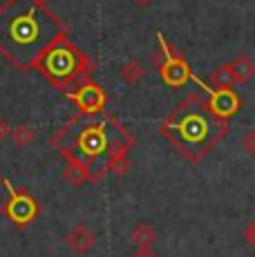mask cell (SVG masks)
<instances>
[{
  "mask_svg": "<svg viewBox=\"0 0 255 257\" xmlns=\"http://www.w3.org/2000/svg\"><path fill=\"white\" fill-rule=\"evenodd\" d=\"M242 148L246 155H253L255 157V130H248L242 135Z\"/></svg>",
  "mask_w": 255,
  "mask_h": 257,
  "instance_id": "obj_15",
  "label": "cell"
},
{
  "mask_svg": "<svg viewBox=\"0 0 255 257\" xmlns=\"http://www.w3.org/2000/svg\"><path fill=\"white\" fill-rule=\"evenodd\" d=\"M128 168H130V161H128V157H125V150L123 148H114V152H112V157H110V170L114 172V175H125Z\"/></svg>",
  "mask_w": 255,
  "mask_h": 257,
  "instance_id": "obj_13",
  "label": "cell"
},
{
  "mask_svg": "<svg viewBox=\"0 0 255 257\" xmlns=\"http://www.w3.org/2000/svg\"><path fill=\"white\" fill-rule=\"evenodd\" d=\"M228 67H230V72H233V76H235V83H244V81H248V78L255 76V63L251 61V58H246V56L235 58Z\"/></svg>",
  "mask_w": 255,
  "mask_h": 257,
  "instance_id": "obj_7",
  "label": "cell"
},
{
  "mask_svg": "<svg viewBox=\"0 0 255 257\" xmlns=\"http://www.w3.org/2000/svg\"><path fill=\"white\" fill-rule=\"evenodd\" d=\"M58 25L41 9L38 0H12L0 9V49L27 65L56 36Z\"/></svg>",
  "mask_w": 255,
  "mask_h": 257,
  "instance_id": "obj_1",
  "label": "cell"
},
{
  "mask_svg": "<svg viewBox=\"0 0 255 257\" xmlns=\"http://www.w3.org/2000/svg\"><path fill=\"white\" fill-rule=\"evenodd\" d=\"M130 257H159L153 250V246H137V250Z\"/></svg>",
  "mask_w": 255,
  "mask_h": 257,
  "instance_id": "obj_16",
  "label": "cell"
},
{
  "mask_svg": "<svg viewBox=\"0 0 255 257\" xmlns=\"http://www.w3.org/2000/svg\"><path fill=\"white\" fill-rule=\"evenodd\" d=\"M12 130H14V127L9 125L7 121H5V118H0V141L9 139V137H12Z\"/></svg>",
  "mask_w": 255,
  "mask_h": 257,
  "instance_id": "obj_17",
  "label": "cell"
},
{
  "mask_svg": "<svg viewBox=\"0 0 255 257\" xmlns=\"http://www.w3.org/2000/svg\"><path fill=\"white\" fill-rule=\"evenodd\" d=\"M76 101H78V105H81L83 110H99V107L103 105V94L99 92V87L85 85L81 92H78Z\"/></svg>",
  "mask_w": 255,
  "mask_h": 257,
  "instance_id": "obj_6",
  "label": "cell"
},
{
  "mask_svg": "<svg viewBox=\"0 0 255 257\" xmlns=\"http://www.w3.org/2000/svg\"><path fill=\"white\" fill-rule=\"evenodd\" d=\"M186 74H188V70H186V65L181 61H177V58H170V61L161 67V76H164L166 83H170V85H179V83H184Z\"/></svg>",
  "mask_w": 255,
  "mask_h": 257,
  "instance_id": "obj_5",
  "label": "cell"
},
{
  "mask_svg": "<svg viewBox=\"0 0 255 257\" xmlns=\"http://www.w3.org/2000/svg\"><path fill=\"white\" fill-rule=\"evenodd\" d=\"M45 70L56 78H63L74 72V54L70 49H52L45 56Z\"/></svg>",
  "mask_w": 255,
  "mask_h": 257,
  "instance_id": "obj_3",
  "label": "cell"
},
{
  "mask_svg": "<svg viewBox=\"0 0 255 257\" xmlns=\"http://www.w3.org/2000/svg\"><path fill=\"white\" fill-rule=\"evenodd\" d=\"M155 239H157V233H155V228L150 224H146V221H139V224L132 226L130 241L135 246H153Z\"/></svg>",
  "mask_w": 255,
  "mask_h": 257,
  "instance_id": "obj_4",
  "label": "cell"
},
{
  "mask_svg": "<svg viewBox=\"0 0 255 257\" xmlns=\"http://www.w3.org/2000/svg\"><path fill=\"white\" fill-rule=\"evenodd\" d=\"M244 239H246L251 246H255V221H253V224H248L246 233H244Z\"/></svg>",
  "mask_w": 255,
  "mask_h": 257,
  "instance_id": "obj_18",
  "label": "cell"
},
{
  "mask_svg": "<svg viewBox=\"0 0 255 257\" xmlns=\"http://www.w3.org/2000/svg\"><path fill=\"white\" fill-rule=\"evenodd\" d=\"M121 78H123V81L128 83V85H135V83H139L141 78H144V67L139 65V63L137 61H128V63H123V65H121Z\"/></svg>",
  "mask_w": 255,
  "mask_h": 257,
  "instance_id": "obj_9",
  "label": "cell"
},
{
  "mask_svg": "<svg viewBox=\"0 0 255 257\" xmlns=\"http://www.w3.org/2000/svg\"><path fill=\"white\" fill-rule=\"evenodd\" d=\"M63 179L72 186H81L87 179V170L78 161H70V164L63 168Z\"/></svg>",
  "mask_w": 255,
  "mask_h": 257,
  "instance_id": "obj_8",
  "label": "cell"
},
{
  "mask_svg": "<svg viewBox=\"0 0 255 257\" xmlns=\"http://www.w3.org/2000/svg\"><path fill=\"white\" fill-rule=\"evenodd\" d=\"M83 146L87 148V150H92V152H96L99 148L103 146V135L99 130H90L85 137H83Z\"/></svg>",
  "mask_w": 255,
  "mask_h": 257,
  "instance_id": "obj_14",
  "label": "cell"
},
{
  "mask_svg": "<svg viewBox=\"0 0 255 257\" xmlns=\"http://www.w3.org/2000/svg\"><path fill=\"white\" fill-rule=\"evenodd\" d=\"M9 139L14 141V146H18V148H25V146H29L34 139H36V132H34V127H29V125H16L12 130V137Z\"/></svg>",
  "mask_w": 255,
  "mask_h": 257,
  "instance_id": "obj_11",
  "label": "cell"
},
{
  "mask_svg": "<svg viewBox=\"0 0 255 257\" xmlns=\"http://www.w3.org/2000/svg\"><path fill=\"white\" fill-rule=\"evenodd\" d=\"M67 246H70V250H72V253H76V255L92 253V250H94V246H96L94 230H92L87 224L72 226L70 233H67Z\"/></svg>",
  "mask_w": 255,
  "mask_h": 257,
  "instance_id": "obj_2",
  "label": "cell"
},
{
  "mask_svg": "<svg viewBox=\"0 0 255 257\" xmlns=\"http://www.w3.org/2000/svg\"><path fill=\"white\" fill-rule=\"evenodd\" d=\"M233 83H235V76H233V72H230L228 65L219 67V70L213 72V76H210V85H213L215 90H228Z\"/></svg>",
  "mask_w": 255,
  "mask_h": 257,
  "instance_id": "obj_10",
  "label": "cell"
},
{
  "mask_svg": "<svg viewBox=\"0 0 255 257\" xmlns=\"http://www.w3.org/2000/svg\"><path fill=\"white\" fill-rule=\"evenodd\" d=\"M237 107V101L228 94V90H217V98H215V112L219 114H230Z\"/></svg>",
  "mask_w": 255,
  "mask_h": 257,
  "instance_id": "obj_12",
  "label": "cell"
},
{
  "mask_svg": "<svg viewBox=\"0 0 255 257\" xmlns=\"http://www.w3.org/2000/svg\"><path fill=\"white\" fill-rule=\"evenodd\" d=\"M251 257H255V253H253V255H251Z\"/></svg>",
  "mask_w": 255,
  "mask_h": 257,
  "instance_id": "obj_21",
  "label": "cell"
},
{
  "mask_svg": "<svg viewBox=\"0 0 255 257\" xmlns=\"http://www.w3.org/2000/svg\"><path fill=\"white\" fill-rule=\"evenodd\" d=\"M5 186V179H3V177H0V188H3Z\"/></svg>",
  "mask_w": 255,
  "mask_h": 257,
  "instance_id": "obj_19",
  "label": "cell"
},
{
  "mask_svg": "<svg viewBox=\"0 0 255 257\" xmlns=\"http://www.w3.org/2000/svg\"><path fill=\"white\" fill-rule=\"evenodd\" d=\"M38 3H45V0H38Z\"/></svg>",
  "mask_w": 255,
  "mask_h": 257,
  "instance_id": "obj_20",
  "label": "cell"
}]
</instances>
